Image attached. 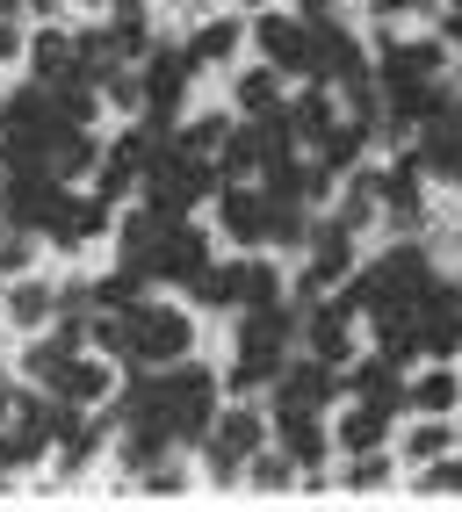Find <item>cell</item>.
<instances>
[{"mask_svg": "<svg viewBox=\"0 0 462 512\" xmlns=\"http://www.w3.org/2000/svg\"><path fill=\"white\" fill-rule=\"evenodd\" d=\"M376 210H383V181H376V174H354V181H347V202H340V217L361 231Z\"/></svg>", "mask_w": 462, "mask_h": 512, "instance_id": "36", "label": "cell"}, {"mask_svg": "<svg viewBox=\"0 0 462 512\" xmlns=\"http://www.w3.org/2000/svg\"><path fill=\"white\" fill-rule=\"evenodd\" d=\"M138 174H145V166H138V159H130V152L116 145L102 166H94V195H102V202H123L130 188H138Z\"/></svg>", "mask_w": 462, "mask_h": 512, "instance_id": "33", "label": "cell"}, {"mask_svg": "<svg viewBox=\"0 0 462 512\" xmlns=\"http://www.w3.org/2000/svg\"><path fill=\"white\" fill-rule=\"evenodd\" d=\"M188 51H167V44H152L145 51V73H138V87H145V123L152 130H167L174 123V109H181V94H188Z\"/></svg>", "mask_w": 462, "mask_h": 512, "instance_id": "7", "label": "cell"}, {"mask_svg": "<svg viewBox=\"0 0 462 512\" xmlns=\"http://www.w3.org/2000/svg\"><path fill=\"white\" fill-rule=\"evenodd\" d=\"M188 296L203 303V311H239V303H246V267H239V260H231V267H217V260H210L203 275L188 282Z\"/></svg>", "mask_w": 462, "mask_h": 512, "instance_id": "21", "label": "cell"}, {"mask_svg": "<svg viewBox=\"0 0 462 512\" xmlns=\"http://www.w3.org/2000/svg\"><path fill=\"white\" fill-rule=\"evenodd\" d=\"M239 109H246V116L282 109V73H275V65H253V73H239Z\"/></svg>", "mask_w": 462, "mask_h": 512, "instance_id": "32", "label": "cell"}, {"mask_svg": "<svg viewBox=\"0 0 462 512\" xmlns=\"http://www.w3.org/2000/svg\"><path fill=\"white\" fill-rule=\"evenodd\" d=\"M51 397H65V404H80V412H94V404H109V397H116V368H109L102 354H73V361L51 375Z\"/></svg>", "mask_w": 462, "mask_h": 512, "instance_id": "16", "label": "cell"}, {"mask_svg": "<svg viewBox=\"0 0 462 512\" xmlns=\"http://www.w3.org/2000/svg\"><path fill=\"white\" fill-rule=\"evenodd\" d=\"M217 224H224V238H239V246H268V188L224 181L217 188Z\"/></svg>", "mask_w": 462, "mask_h": 512, "instance_id": "13", "label": "cell"}, {"mask_svg": "<svg viewBox=\"0 0 462 512\" xmlns=\"http://www.w3.org/2000/svg\"><path fill=\"white\" fill-rule=\"evenodd\" d=\"M383 484H390V455H383V448L347 455V491H383Z\"/></svg>", "mask_w": 462, "mask_h": 512, "instance_id": "38", "label": "cell"}, {"mask_svg": "<svg viewBox=\"0 0 462 512\" xmlns=\"http://www.w3.org/2000/svg\"><path fill=\"white\" fill-rule=\"evenodd\" d=\"M383 94H390V130H398V138H405V123H434L448 101H455L441 80H390Z\"/></svg>", "mask_w": 462, "mask_h": 512, "instance_id": "18", "label": "cell"}, {"mask_svg": "<svg viewBox=\"0 0 462 512\" xmlns=\"http://www.w3.org/2000/svg\"><path fill=\"white\" fill-rule=\"evenodd\" d=\"M268 246H311V224H304L296 202H275L268 195Z\"/></svg>", "mask_w": 462, "mask_h": 512, "instance_id": "35", "label": "cell"}, {"mask_svg": "<svg viewBox=\"0 0 462 512\" xmlns=\"http://www.w3.org/2000/svg\"><path fill=\"white\" fill-rule=\"evenodd\" d=\"M448 448H455V426H448V412H419V426L405 433V462H419V469H426V462H441Z\"/></svg>", "mask_w": 462, "mask_h": 512, "instance_id": "27", "label": "cell"}, {"mask_svg": "<svg viewBox=\"0 0 462 512\" xmlns=\"http://www.w3.org/2000/svg\"><path fill=\"white\" fill-rule=\"evenodd\" d=\"M260 159H268V123L253 116L246 130H224V145H217V181H253Z\"/></svg>", "mask_w": 462, "mask_h": 512, "instance_id": "19", "label": "cell"}, {"mask_svg": "<svg viewBox=\"0 0 462 512\" xmlns=\"http://www.w3.org/2000/svg\"><path fill=\"white\" fill-rule=\"evenodd\" d=\"M455 8H462V0H455Z\"/></svg>", "mask_w": 462, "mask_h": 512, "instance_id": "52", "label": "cell"}, {"mask_svg": "<svg viewBox=\"0 0 462 512\" xmlns=\"http://www.w3.org/2000/svg\"><path fill=\"white\" fill-rule=\"evenodd\" d=\"M138 267H145V282H195L210 267V231H195L188 217H159Z\"/></svg>", "mask_w": 462, "mask_h": 512, "instance_id": "4", "label": "cell"}, {"mask_svg": "<svg viewBox=\"0 0 462 512\" xmlns=\"http://www.w3.org/2000/svg\"><path fill=\"white\" fill-rule=\"evenodd\" d=\"M239 8H260V0H239Z\"/></svg>", "mask_w": 462, "mask_h": 512, "instance_id": "50", "label": "cell"}, {"mask_svg": "<svg viewBox=\"0 0 462 512\" xmlns=\"http://www.w3.org/2000/svg\"><path fill=\"white\" fill-rule=\"evenodd\" d=\"M44 448H51V397H22V390H15L8 433H0V476L44 462Z\"/></svg>", "mask_w": 462, "mask_h": 512, "instance_id": "9", "label": "cell"}, {"mask_svg": "<svg viewBox=\"0 0 462 512\" xmlns=\"http://www.w3.org/2000/svg\"><path fill=\"white\" fill-rule=\"evenodd\" d=\"M51 311H58V296H51L44 282H15V289H8V325H22V332H37V325H44Z\"/></svg>", "mask_w": 462, "mask_h": 512, "instance_id": "30", "label": "cell"}, {"mask_svg": "<svg viewBox=\"0 0 462 512\" xmlns=\"http://www.w3.org/2000/svg\"><path fill=\"white\" fill-rule=\"evenodd\" d=\"M455 397H462V375H455L448 361H434L419 383H405V404H412V412H455Z\"/></svg>", "mask_w": 462, "mask_h": 512, "instance_id": "24", "label": "cell"}, {"mask_svg": "<svg viewBox=\"0 0 462 512\" xmlns=\"http://www.w3.org/2000/svg\"><path fill=\"white\" fill-rule=\"evenodd\" d=\"M253 448H260V412H239V404H231V412H217L210 433H203V462H210L217 484H231V476L246 469Z\"/></svg>", "mask_w": 462, "mask_h": 512, "instance_id": "8", "label": "cell"}, {"mask_svg": "<svg viewBox=\"0 0 462 512\" xmlns=\"http://www.w3.org/2000/svg\"><path fill=\"white\" fill-rule=\"evenodd\" d=\"M123 332H130V361L174 368V361H188L195 318L181 311V303H130V311H123Z\"/></svg>", "mask_w": 462, "mask_h": 512, "instance_id": "3", "label": "cell"}, {"mask_svg": "<svg viewBox=\"0 0 462 512\" xmlns=\"http://www.w3.org/2000/svg\"><path fill=\"white\" fill-rule=\"evenodd\" d=\"M94 303H102V311H130V303H145V267L138 260L109 267V275L94 282Z\"/></svg>", "mask_w": 462, "mask_h": 512, "instance_id": "29", "label": "cell"}, {"mask_svg": "<svg viewBox=\"0 0 462 512\" xmlns=\"http://www.w3.org/2000/svg\"><path fill=\"white\" fill-rule=\"evenodd\" d=\"M253 44H260V58L275 65H289V73H311V15H282V8H268L253 22Z\"/></svg>", "mask_w": 462, "mask_h": 512, "instance_id": "12", "label": "cell"}, {"mask_svg": "<svg viewBox=\"0 0 462 512\" xmlns=\"http://www.w3.org/2000/svg\"><path fill=\"white\" fill-rule=\"evenodd\" d=\"M29 65H37V87H58V80L80 65L73 29H37V37H29Z\"/></svg>", "mask_w": 462, "mask_h": 512, "instance_id": "22", "label": "cell"}, {"mask_svg": "<svg viewBox=\"0 0 462 512\" xmlns=\"http://www.w3.org/2000/svg\"><path fill=\"white\" fill-rule=\"evenodd\" d=\"M246 476H253V491H289L296 484V462H289V448H275V455H246Z\"/></svg>", "mask_w": 462, "mask_h": 512, "instance_id": "34", "label": "cell"}, {"mask_svg": "<svg viewBox=\"0 0 462 512\" xmlns=\"http://www.w3.org/2000/svg\"><path fill=\"white\" fill-rule=\"evenodd\" d=\"M289 361H253V354H239L231 361V390H260V383H275Z\"/></svg>", "mask_w": 462, "mask_h": 512, "instance_id": "42", "label": "cell"}, {"mask_svg": "<svg viewBox=\"0 0 462 512\" xmlns=\"http://www.w3.org/2000/svg\"><path fill=\"white\" fill-rule=\"evenodd\" d=\"M224 130H231L224 116H203V123H188L181 138H174V145H181V152H195V159H217V145H224Z\"/></svg>", "mask_w": 462, "mask_h": 512, "instance_id": "40", "label": "cell"}, {"mask_svg": "<svg viewBox=\"0 0 462 512\" xmlns=\"http://www.w3.org/2000/svg\"><path fill=\"white\" fill-rule=\"evenodd\" d=\"M239 37H246V29L231 22V15L203 22V29H195V37H188V65H195V73H203V65H224L231 51H239Z\"/></svg>", "mask_w": 462, "mask_h": 512, "instance_id": "26", "label": "cell"}, {"mask_svg": "<svg viewBox=\"0 0 462 512\" xmlns=\"http://www.w3.org/2000/svg\"><path fill=\"white\" fill-rule=\"evenodd\" d=\"M419 347L434 354V361H448L455 347H462V289L455 282H426V296H419Z\"/></svg>", "mask_w": 462, "mask_h": 512, "instance_id": "11", "label": "cell"}, {"mask_svg": "<svg viewBox=\"0 0 462 512\" xmlns=\"http://www.w3.org/2000/svg\"><path fill=\"white\" fill-rule=\"evenodd\" d=\"M311 267H304V275H296V296H304V303H318V289H333V282H347L354 275V224L347 217H325L318 231H311Z\"/></svg>", "mask_w": 462, "mask_h": 512, "instance_id": "6", "label": "cell"}, {"mask_svg": "<svg viewBox=\"0 0 462 512\" xmlns=\"http://www.w3.org/2000/svg\"><path fill=\"white\" fill-rule=\"evenodd\" d=\"M22 267H29V231L22 224H0V275H22Z\"/></svg>", "mask_w": 462, "mask_h": 512, "instance_id": "41", "label": "cell"}, {"mask_svg": "<svg viewBox=\"0 0 462 512\" xmlns=\"http://www.w3.org/2000/svg\"><path fill=\"white\" fill-rule=\"evenodd\" d=\"M426 282H434L426 253L419 246H390L376 267H361V275L347 282V296H354V311H390V303H419Z\"/></svg>", "mask_w": 462, "mask_h": 512, "instance_id": "2", "label": "cell"}, {"mask_svg": "<svg viewBox=\"0 0 462 512\" xmlns=\"http://www.w3.org/2000/svg\"><path fill=\"white\" fill-rule=\"evenodd\" d=\"M333 397H340V368L325 361H296L275 375V412H325Z\"/></svg>", "mask_w": 462, "mask_h": 512, "instance_id": "14", "label": "cell"}, {"mask_svg": "<svg viewBox=\"0 0 462 512\" xmlns=\"http://www.w3.org/2000/svg\"><path fill=\"white\" fill-rule=\"evenodd\" d=\"M8 412H15V390H8V383H0V426H8Z\"/></svg>", "mask_w": 462, "mask_h": 512, "instance_id": "48", "label": "cell"}, {"mask_svg": "<svg viewBox=\"0 0 462 512\" xmlns=\"http://www.w3.org/2000/svg\"><path fill=\"white\" fill-rule=\"evenodd\" d=\"M289 123H296V138H325V130H333V94H325V80H311L304 94H296Z\"/></svg>", "mask_w": 462, "mask_h": 512, "instance_id": "31", "label": "cell"}, {"mask_svg": "<svg viewBox=\"0 0 462 512\" xmlns=\"http://www.w3.org/2000/svg\"><path fill=\"white\" fill-rule=\"evenodd\" d=\"M325 8H333V0H296V15H325Z\"/></svg>", "mask_w": 462, "mask_h": 512, "instance_id": "47", "label": "cell"}, {"mask_svg": "<svg viewBox=\"0 0 462 512\" xmlns=\"http://www.w3.org/2000/svg\"><path fill=\"white\" fill-rule=\"evenodd\" d=\"M383 440H390V412H376V404H354V412L333 426V448H347V455L383 448Z\"/></svg>", "mask_w": 462, "mask_h": 512, "instance_id": "25", "label": "cell"}, {"mask_svg": "<svg viewBox=\"0 0 462 512\" xmlns=\"http://www.w3.org/2000/svg\"><path fill=\"white\" fill-rule=\"evenodd\" d=\"M0 15H15V0H0Z\"/></svg>", "mask_w": 462, "mask_h": 512, "instance_id": "49", "label": "cell"}, {"mask_svg": "<svg viewBox=\"0 0 462 512\" xmlns=\"http://www.w3.org/2000/svg\"><path fill=\"white\" fill-rule=\"evenodd\" d=\"M354 296L340 289L333 303H311V318H304V347H311V361H325V368H347V354H354Z\"/></svg>", "mask_w": 462, "mask_h": 512, "instance_id": "10", "label": "cell"}, {"mask_svg": "<svg viewBox=\"0 0 462 512\" xmlns=\"http://www.w3.org/2000/svg\"><path fill=\"white\" fill-rule=\"evenodd\" d=\"M441 65H448V44H441V37H412V44L383 37V44H376V80H383V87H390V80H441Z\"/></svg>", "mask_w": 462, "mask_h": 512, "instance_id": "15", "label": "cell"}, {"mask_svg": "<svg viewBox=\"0 0 462 512\" xmlns=\"http://www.w3.org/2000/svg\"><path fill=\"white\" fill-rule=\"evenodd\" d=\"M116 426H123L116 412H102V419H80L73 433H65V448H58V469H65V476H73V469H87V462H94V448H102V433H116Z\"/></svg>", "mask_w": 462, "mask_h": 512, "instance_id": "28", "label": "cell"}, {"mask_svg": "<svg viewBox=\"0 0 462 512\" xmlns=\"http://www.w3.org/2000/svg\"><path fill=\"white\" fill-rule=\"evenodd\" d=\"M383 210L398 217V224H419L426 217V188H419V159H398L383 174Z\"/></svg>", "mask_w": 462, "mask_h": 512, "instance_id": "23", "label": "cell"}, {"mask_svg": "<svg viewBox=\"0 0 462 512\" xmlns=\"http://www.w3.org/2000/svg\"><path fill=\"white\" fill-rule=\"evenodd\" d=\"M419 8H426V0H376V15H383V22H398V15H419Z\"/></svg>", "mask_w": 462, "mask_h": 512, "instance_id": "45", "label": "cell"}, {"mask_svg": "<svg viewBox=\"0 0 462 512\" xmlns=\"http://www.w3.org/2000/svg\"><path fill=\"white\" fill-rule=\"evenodd\" d=\"M275 440L289 448V462L296 469H318L325 455H333V426H325V412H275Z\"/></svg>", "mask_w": 462, "mask_h": 512, "instance_id": "17", "label": "cell"}, {"mask_svg": "<svg viewBox=\"0 0 462 512\" xmlns=\"http://www.w3.org/2000/svg\"><path fill=\"white\" fill-rule=\"evenodd\" d=\"M94 166H102V145H94L80 123H58L51 130V174L58 181H80V174H94Z\"/></svg>", "mask_w": 462, "mask_h": 512, "instance_id": "20", "label": "cell"}, {"mask_svg": "<svg viewBox=\"0 0 462 512\" xmlns=\"http://www.w3.org/2000/svg\"><path fill=\"white\" fill-rule=\"evenodd\" d=\"M203 195H217V159H195V152H159L145 166V210L159 217H188Z\"/></svg>", "mask_w": 462, "mask_h": 512, "instance_id": "1", "label": "cell"}, {"mask_svg": "<svg viewBox=\"0 0 462 512\" xmlns=\"http://www.w3.org/2000/svg\"><path fill=\"white\" fill-rule=\"evenodd\" d=\"M419 498H462V455L448 448L441 462H426V476H419Z\"/></svg>", "mask_w": 462, "mask_h": 512, "instance_id": "39", "label": "cell"}, {"mask_svg": "<svg viewBox=\"0 0 462 512\" xmlns=\"http://www.w3.org/2000/svg\"><path fill=\"white\" fill-rule=\"evenodd\" d=\"M8 58H22V29H15V15H0V65Z\"/></svg>", "mask_w": 462, "mask_h": 512, "instance_id": "44", "label": "cell"}, {"mask_svg": "<svg viewBox=\"0 0 462 512\" xmlns=\"http://www.w3.org/2000/svg\"><path fill=\"white\" fill-rule=\"evenodd\" d=\"M188 491V469L181 462H152L145 469V498H181Z\"/></svg>", "mask_w": 462, "mask_h": 512, "instance_id": "43", "label": "cell"}, {"mask_svg": "<svg viewBox=\"0 0 462 512\" xmlns=\"http://www.w3.org/2000/svg\"><path fill=\"white\" fill-rule=\"evenodd\" d=\"M246 267V303L239 311H253V303H282V267L275 260H239Z\"/></svg>", "mask_w": 462, "mask_h": 512, "instance_id": "37", "label": "cell"}, {"mask_svg": "<svg viewBox=\"0 0 462 512\" xmlns=\"http://www.w3.org/2000/svg\"><path fill=\"white\" fill-rule=\"evenodd\" d=\"M159 404H167L174 440H203L210 419H217V368L174 361V375H159Z\"/></svg>", "mask_w": 462, "mask_h": 512, "instance_id": "5", "label": "cell"}, {"mask_svg": "<svg viewBox=\"0 0 462 512\" xmlns=\"http://www.w3.org/2000/svg\"><path fill=\"white\" fill-rule=\"evenodd\" d=\"M174 8H188V0H174Z\"/></svg>", "mask_w": 462, "mask_h": 512, "instance_id": "51", "label": "cell"}, {"mask_svg": "<svg viewBox=\"0 0 462 512\" xmlns=\"http://www.w3.org/2000/svg\"><path fill=\"white\" fill-rule=\"evenodd\" d=\"M441 44H462V8H455V15L441 22Z\"/></svg>", "mask_w": 462, "mask_h": 512, "instance_id": "46", "label": "cell"}]
</instances>
